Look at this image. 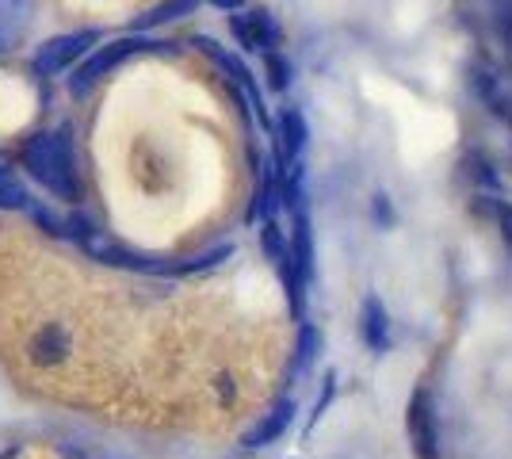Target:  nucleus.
<instances>
[{
  "instance_id": "obj_1",
  "label": "nucleus",
  "mask_w": 512,
  "mask_h": 459,
  "mask_svg": "<svg viewBox=\"0 0 512 459\" xmlns=\"http://www.w3.org/2000/svg\"><path fill=\"white\" fill-rule=\"evenodd\" d=\"M23 161H27V173L35 176L50 196L58 199L81 196L77 161H73V146H69L65 134H35V138H27Z\"/></svg>"
},
{
  "instance_id": "obj_2",
  "label": "nucleus",
  "mask_w": 512,
  "mask_h": 459,
  "mask_svg": "<svg viewBox=\"0 0 512 459\" xmlns=\"http://www.w3.org/2000/svg\"><path fill=\"white\" fill-rule=\"evenodd\" d=\"M165 46L169 43H153V39H142V35H127V39H111V43L96 46L85 62H81V69H77V77H73V92H88L96 81H104L115 66H123L127 58L142 54V50H165Z\"/></svg>"
},
{
  "instance_id": "obj_3",
  "label": "nucleus",
  "mask_w": 512,
  "mask_h": 459,
  "mask_svg": "<svg viewBox=\"0 0 512 459\" xmlns=\"http://www.w3.org/2000/svg\"><path fill=\"white\" fill-rule=\"evenodd\" d=\"M406 433L413 452L421 459H440V429H436V410L428 387H417L406 406Z\"/></svg>"
},
{
  "instance_id": "obj_4",
  "label": "nucleus",
  "mask_w": 512,
  "mask_h": 459,
  "mask_svg": "<svg viewBox=\"0 0 512 459\" xmlns=\"http://www.w3.org/2000/svg\"><path fill=\"white\" fill-rule=\"evenodd\" d=\"M195 46H199V50H203V54L211 58L214 66L226 69V73H230V81H234V85L241 88L245 96H249V104H253V111L260 115V123H264V127H272V123H268V108H264V96H260V85H256L253 69L245 66V62H241L237 54H230V50H222V46L214 43V39H207V35H199V39H195Z\"/></svg>"
},
{
  "instance_id": "obj_5",
  "label": "nucleus",
  "mask_w": 512,
  "mask_h": 459,
  "mask_svg": "<svg viewBox=\"0 0 512 459\" xmlns=\"http://www.w3.org/2000/svg\"><path fill=\"white\" fill-rule=\"evenodd\" d=\"M96 31H73V35H58V39H50L46 46H39V54H35V69L39 73H62L69 69L73 62H81L88 50L96 46Z\"/></svg>"
},
{
  "instance_id": "obj_6",
  "label": "nucleus",
  "mask_w": 512,
  "mask_h": 459,
  "mask_svg": "<svg viewBox=\"0 0 512 459\" xmlns=\"http://www.w3.org/2000/svg\"><path fill=\"white\" fill-rule=\"evenodd\" d=\"M230 31H234V39L241 50H260V54H272L279 46V27L276 20L264 12V8H256L249 16H230Z\"/></svg>"
},
{
  "instance_id": "obj_7",
  "label": "nucleus",
  "mask_w": 512,
  "mask_h": 459,
  "mask_svg": "<svg viewBox=\"0 0 512 459\" xmlns=\"http://www.w3.org/2000/svg\"><path fill=\"white\" fill-rule=\"evenodd\" d=\"M360 333H363V345L375 352V356H386V352H390V314H386V303L379 295H367V299H363Z\"/></svg>"
},
{
  "instance_id": "obj_8",
  "label": "nucleus",
  "mask_w": 512,
  "mask_h": 459,
  "mask_svg": "<svg viewBox=\"0 0 512 459\" xmlns=\"http://www.w3.org/2000/svg\"><path fill=\"white\" fill-rule=\"evenodd\" d=\"M291 421H295V402L291 398H279L276 406L260 417V425H253L245 433V448H268V444H276L291 429Z\"/></svg>"
},
{
  "instance_id": "obj_9",
  "label": "nucleus",
  "mask_w": 512,
  "mask_h": 459,
  "mask_svg": "<svg viewBox=\"0 0 512 459\" xmlns=\"http://www.w3.org/2000/svg\"><path fill=\"white\" fill-rule=\"evenodd\" d=\"M306 138H310V127L302 119L299 108H283L279 111V153H276V165H291L299 161L302 150H306Z\"/></svg>"
},
{
  "instance_id": "obj_10",
  "label": "nucleus",
  "mask_w": 512,
  "mask_h": 459,
  "mask_svg": "<svg viewBox=\"0 0 512 459\" xmlns=\"http://www.w3.org/2000/svg\"><path fill=\"white\" fill-rule=\"evenodd\" d=\"M291 264H295V276H299V284L306 287L310 284V276H314V241H310V215H306V207L295 211V230H291Z\"/></svg>"
},
{
  "instance_id": "obj_11",
  "label": "nucleus",
  "mask_w": 512,
  "mask_h": 459,
  "mask_svg": "<svg viewBox=\"0 0 512 459\" xmlns=\"http://www.w3.org/2000/svg\"><path fill=\"white\" fill-rule=\"evenodd\" d=\"M195 8H199V0H161L157 8H150L146 16L134 20V31L142 35V31H153V27H161V23L184 20V16H192Z\"/></svg>"
},
{
  "instance_id": "obj_12",
  "label": "nucleus",
  "mask_w": 512,
  "mask_h": 459,
  "mask_svg": "<svg viewBox=\"0 0 512 459\" xmlns=\"http://www.w3.org/2000/svg\"><path fill=\"white\" fill-rule=\"evenodd\" d=\"M27 203H31L27 188H23L12 173L0 169V207H4V211H27Z\"/></svg>"
},
{
  "instance_id": "obj_13",
  "label": "nucleus",
  "mask_w": 512,
  "mask_h": 459,
  "mask_svg": "<svg viewBox=\"0 0 512 459\" xmlns=\"http://www.w3.org/2000/svg\"><path fill=\"white\" fill-rule=\"evenodd\" d=\"M264 73H268V88L272 92H287L291 88V62L272 50V54H264Z\"/></svg>"
},
{
  "instance_id": "obj_14",
  "label": "nucleus",
  "mask_w": 512,
  "mask_h": 459,
  "mask_svg": "<svg viewBox=\"0 0 512 459\" xmlns=\"http://www.w3.org/2000/svg\"><path fill=\"white\" fill-rule=\"evenodd\" d=\"M318 349H321V333L318 326H310V322H302L299 329V372H306L314 360H318Z\"/></svg>"
},
{
  "instance_id": "obj_15",
  "label": "nucleus",
  "mask_w": 512,
  "mask_h": 459,
  "mask_svg": "<svg viewBox=\"0 0 512 459\" xmlns=\"http://www.w3.org/2000/svg\"><path fill=\"white\" fill-rule=\"evenodd\" d=\"M337 398V372H325V379H321V398L314 402V414H310V425H306V433H314L318 429V421L325 417V410H329V402Z\"/></svg>"
},
{
  "instance_id": "obj_16",
  "label": "nucleus",
  "mask_w": 512,
  "mask_h": 459,
  "mask_svg": "<svg viewBox=\"0 0 512 459\" xmlns=\"http://www.w3.org/2000/svg\"><path fill=\"white\" fill-rule=\"evenodd\" d=\"M493 219L501 226V238L512 245V203H497V207H493Z\"/></svg>"
},
{
  "instance_id": "obj_17",
  "label": "nucleus",
  "mask_w": 512,
  "mask_h": 459,
  "mask_svg": "<svg viewBox=\"0 0 512 459\" xmlns=\"http://www.w3.org/2000/svg\"><path fill=\"white\" fill-rule=\"evenodd\" d=\"M371 211H375V219H379V215H383V222H386V226H390V222H394V215H390V199H386V196H375V203H371Z\"/></svg>"
},
{
  "instance_id": "obj_18",
  "label": "nucleus",
  "mask_w": 512,
  "mask_h": 459,
  "mask_svg": "<svg viewBox=\"0 0 512 459\" xmlns=\"http://www.w3.org/2000/svg\"><path fill=\"white\" fill-rule=\"evenodd\" d=\"M211 8H218V12H241L245 8V0H207Z\"/></svg>"
},
{
  "instance_id": "obj_19",
  "label": "nucleus",
  "mask_w": 512,
  "mask_h": 459,
  "mask_svg": "<svg viewBox=\"0 0 512 459\" xmlns=\"http://www.w3.org/2000/svg\"><path fill=\"white\" fill-rule=\"evenodd\" d=\"M0 4H4V0H0Z\"/></svg>"
}]
</instances>
